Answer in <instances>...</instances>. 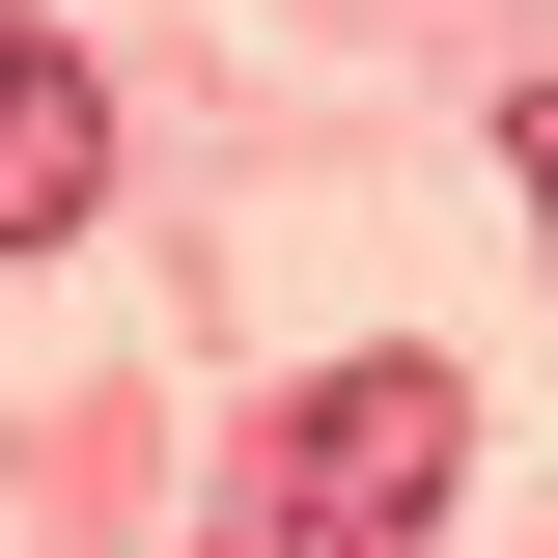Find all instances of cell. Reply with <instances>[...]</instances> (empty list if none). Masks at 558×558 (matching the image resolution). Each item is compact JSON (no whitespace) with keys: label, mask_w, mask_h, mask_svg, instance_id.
I'll return each mask as SVG.
<instances>
[{"label":"cell","mask_w":558,"mask_h":558,"mask_svg":"<svg viewBox=\"0 0 558 558\" xmlns=\"http://www.w3.org/2000/svg\"><path fill=\"white\" fill-rule=\"evenodd\" d=\"M447 475H475V391L447 363H336V391H279L223 447V558H418Z\"/></svg>","instance_id":"obj_1"},{"label":"cell","mask_w":558,"mask_h":558,"mask_svg":"<svg viewBox=\"0 0 558 558\" xmlns=\"http://www.w3.org/2000/svg\"><path fill=\"white\" fill-rule=\"evenodd\" d=\"M84 196H112V84H84L57 28H0V252H57Z\"/></svg>","instance_id":"obj_2"},{"label":"cell","mask_w":558,"mask_h":558,"mask_svg":"<svg viewBox=\"0 0 558 558\" xmlns=\"http://www.w3.org/2000/svg\"><path fill=\"white\" fill-rule=\"evenodd\" d=\"M502 196H531V223H558V84H502Z\"/></svg>","instance_id":"obj_3"}]
</instances>
